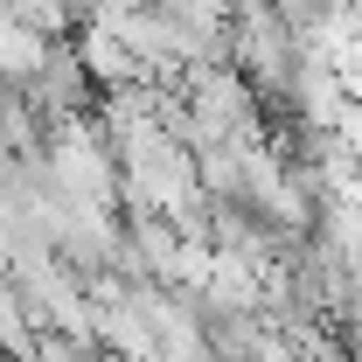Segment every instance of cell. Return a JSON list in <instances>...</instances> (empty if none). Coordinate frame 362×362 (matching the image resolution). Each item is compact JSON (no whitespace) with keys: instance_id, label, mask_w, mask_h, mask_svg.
Wrapping results in <instances>:
<instances>
[{"instance_id":"1","label":"cell","mask_w":362,"mask_h":362,"mask_svg":"<svg viewBox=\"0 0 362 362\" xmlns=\"http://www.w3.org/2000/svg\"><path fill=\"white\" fill-rule=\"evenodd\" d=\"M35 119H42V133L49 126H77V119H90V105H98V84L84 77V63H77V42L63 35V42H49V56L35 63V77L14 90Z\"/></svg>"},{"instance_id":"2","label":"cell","mask_w":362,"mask_h":362,"mask_svg":"<svg viewBox=\"0 0 362 362\" xmlns=\"http://www.w3.org/2000/svg\"><path fill=\"white\" fill-rule=\"evenodd\" d=\"M28 362H105V349L90 334H35Z\"/></svg>"}]
</instances>
